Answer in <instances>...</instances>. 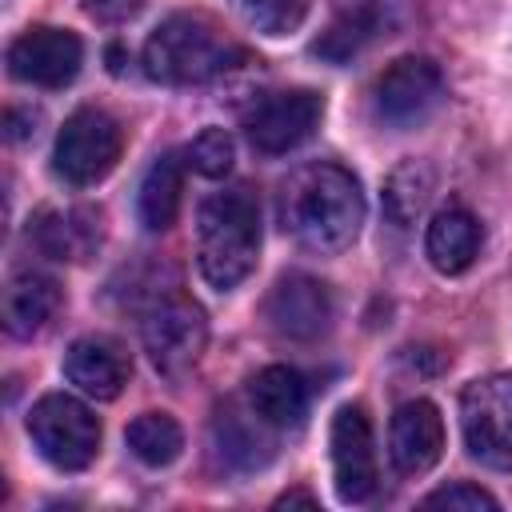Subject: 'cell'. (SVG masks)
<instances>
[{"mask_svg":"<svg viewBox=\"0 0 512 512\" xmlns=\"http://www.w3.org/2000/svg\"><path fill=\"white\" fill-rule=\"evenodd\" d=\"M188 164L200 172V176H228L232 168V136L224 128H204L192 144H188Z\"/></svg>","mask_w":512,"mask_h":512,"instance_id":"obj_25","label":"cell"},{"mask_svg":"<svg viewBox=\"0 0 512 512\" xmlns=\"http://www.w3.org/2000/svg\"><path fill=\"white\" fill-rule=\"evenodd\" d=\"M460 428L472 460L484 468H512V376L496 372L472 380L460 396Z\"/></svg>","mask_w":512,"mask_h":512,"instance_id":"obj_6","label":"cell"},{"mask_svg":"<svg viewBox=\"0 0 512 512\" xmlns=\"http://www.w3.org/2000/svg\"><path fill=\"white\" fill-rule=\"evenodd\" d=\"M392 28H396L392 0H336L332 20L316 36L312 52L328 64H348L352 56H360L372 40L388 36Z\"/></svg>","mask_w":512,"mask_h":512,"instance_id":"obj_12","label":"cell"},{"mask_svg":"<svg viewBox=\"0 0 512 512\" xmlns=\"http://www.w3.org/2000/svg\"><path fill=\"white\" fill-rule=\"evenodd\" d=\"M236 8L264 36H288L308 16V0H236Z\"/></svg>","mask_w":512,"mask_h":512,"instance_id":"obj_24","label":"cell"},{"mask_svg":"<svg viewBox=\"0 0 512 512\" xmlns=\"http://www.w3.org/2000/svg\"><path fill=\"white\" fill-rule=\"evenodd\" d=\"M128 352L108 336H84L64 356V376L92 400H112L128 384Z\"/></svg>","mask_w":512,"mask_h":512,"instance_id":"obj_16","label":"cell"},{"mask_svg":"<svg viewBox=\"0 0 512 512\" xmlns=\"http://www.w3.org/2000/svg\"><path fill=\"white\" fill-rule=\"evenodd\" d=\"M4 124H8V136H12V140H24V136H32V132H36V128H32V124H36V116H32V112H20V108H8Z\"/></svg>","mask_w":512,"mask_h":512,"instance_id":"obj_28","label":"cell"},{"mask_svg":"<svg viewBox=\"0 0 512 512\" xmlns=\"http://www.w3.org/2000/svg\"><path fill=\"white\" fill-rule=\"evenodd\" d=\"M264 420L248 408L240 412L236 404L220 408L216 412V444H220V456L232 464V468H260L268 456H272V440L264 436Z\"/></svg>","mask_w":512,"mask_h":512,"instance_id":"obj_20","label":"cell"},{"mask_svg":"<svg viewBox=\"0 0 512 512\" xmlns=\"http://www.w3.org/2000/svg\"><path fill=\"white\" fill-rule=\"evenodd\" d=\"M424 248H428V260H432L436 272H444V276L464 272L476 260V252H480V224H476V216L468 208H460V204L440 208L432 216V224H428Z\"/></svg>","mask_w":512,"mask_h":512,"instance_id":"obj_18","label":"cell"},{"mask_svg":"<svg viewBox=\"0 0 512 512\" xmlns=\"http://www.w3.org/2000/svg\"><path fill=\"white\" fill-rule=\"evenodd\" d=\"M100 236L96 208H40L28 224V240L52 260H88L100 248Z\"/></svg>","mask_w":512,"mask_h":512,"instance_id":"obj_15","label":"cell"},{"mask_svg":"<svg viewBox=\"0 0 512 512\" xmlns=\"http://www.w3.org/2000/svg\"><path fill=\"white\" fill-rule=\"evenodd\" d=\"M320 116H324V100L308 88L268 92L248 108L244 132H248V144L256 152L280 156V152H292L296 144H304L316 132Z\"/></svg>","mask_w":512,"mask_h":512,"instance_id":"obj_9","label":"cell"},{"mask_svg":"<svg viewBox=\"0 0 512 512\" xmlns=\"http://www.w3.org/2000/svg\"><path fill=\"white\" fill-rule=\"evenodd\" d=\"M144 8V0H84V12L100 24H124Z\"/></svg>","mask_w":512,"mask_h":512,"instance_id":"obj_27","label":"cell"},{"mask_svg":"<svg viewBox=\"0 0 512 512\" xmlns=\"http://www.w3.org/2000/svg\"><path fill=\"white\" fill-rule=\"evenodd\" d=\"M128 448L148 468H164V464H172L180 456L184 432L168 412H144V416H136L128 424Z\"/></svg>","mask_w":512,"mask_h":512,"instance_id":"obj_23","label":"cell"},{"mask_svg":"<svg viewBox=\"0 0 512 512\" xmlns=\"http://www.w3.org/2000/svg\"><path fill=\"white\" fill-rule=\"evenodd\" d=\"M144 352L156 364L160 376L180 380L196 368L204 344H208V320L204 308L180 292L156 296L152 308L144 312Z\"/></svg>","mask_w":512,"mask_h":512,"instance_id":"obj_5","label":"cell"},{"mask_svg":"<svg viewBox=\"0 0 512 512\" xmlns=\"http://www.w3.org/2000/svg\"><path fill=\"white\" fill-rule=\"evenodd\" d=\"M248 408L268 428H296L308 412V384L296 368L272 364L248 380Z\"/></svg>","mask_w":512,"mask_h":512,"instance_id":"obj_17","label":"cell"},{"mask_svg":"<svg viewBox=\"0 0 512 512\" xmlns=\"http://www.w3.org/2000/svg\"><path fill=\"white\" fill-rule=\"evenodd\" d=\"M444 100V72L428 56H400L392 60L372 92L376 116L388 128H416L424 124Z\"/></svg>","mask_w":512,"mask_h":512,"instance_id":"obj_8","label":"cell"},{"mask_svg":"<svg viewBox=\"0 0 512 512\" xmlns=\"http://www.w3.org/2000/svg\"><path fill=\"white\" fill-rule=\"evenodd\" d=\"M388 452L404 476L428 472L444 452V420L432 400H408L388 424Z\"/></svg>","mask_w":512,"mask_h":512,"instance_id":"obj_14","label":"cell"},{"mask_svg":"<svg viewBox=\"0 0 512 512\" xmlns=\"http://www.w3.org/2000/svg\"><path fill=\"white\" fill-rule=\"evenodd\" d=\"M260 256V204L252 188L236 184L200 204V228H196V260L200 276L228 292L256 268Z\"/></svg>","mask_w":512,"mask_h":512,"instance_id":"obj_2","label":"cell"},{"mask_svg":"<svg viewBox=\"0 0 512 512\" xmlns=\"http://www.w3.org/2000/svg\"><path fill=\"white\" fill-rule=\"evenodd\" d=\"M120 148H124V132L104 108H76L56 136V152H52L56 176L68 180L72 188H88L116 168Z\"/></svg>","mask_w":512,"mask_h":512,"instance_id":"obj_7","label":"cell"},{"mask_svg":"<svg viewBox=\"0 0 512 512\" xmlns=\"http://www.w3.org/2000/svg\"><path fill=\"white\" fill-rule=\"evenodd\" d=\"M268 320L288 340H316L332 324V292L316 276L288 272L268 296Z\"/></svg>","mask_w":512,"mask_h":512,"instance_id":"obj_13","label":"cell"},{"mask_svg":"<svg viewBox=\"0 0 512 512\" xmlns=\"http://www.w3.org/2000/svg\"><path fill=\"white\" fill-rule=\"evenodd\" d=\"M80 60H84L80 36L68 32V28H48V24L28 28L8 48V72L24 84H36V88L72 84L76 72H80Z\"/></svg>","mask_w":512,"mask_h":512,"instance_id":"obj_10","label":"cell"},{"mask_svg":"<svg viewBox=\"0 0 512 512\" xmlns=\"http://www.w3.org/2000/svg\"><path fill=\"white\" fill-rule=\"evenodd\" d=\"M332 472L344 504H364L376 492V444L360 404H344L332 416Z\"/></svg>","mask_w":512,"mask_h":512,"instance_id":"obj_11","label":"cell"},{"mask_svg":"<svg viewBox=\"0 0 512 512\" xmlns=\"http://www.w3.org/2000/svg\"><path fill=\"white\" fill-rule=\"evenodd\" d=\"M436 192V172L424 160H404L388 180H384V216L396 228H408L420 220V212L428 208Z\"/></svg>","mask_w":512,"mask_h":512,"instance_id":"obj_22","label":"cell"},{"mask_svg":"<svg viewBox=\"0 0 512 512\" xmlns=\"http://www.w3.org/2000/svg\"><path fill=\"white\" fill-rule=\"evenodd\" d=\"M60 308V284L44 272H16L4 288V328L20 340L36 336Z\"/></svg>","mask_w":512,"mask_h":512,"instance_id":"obj_19","label":"cell"},{"mask_svg":"<svg viewBox=\"0 0 512 512\" xmlns=\"http://www.w3.org/2000/svg\"><path fill=\"white\" fill-rule=\"evenodd\" d=\"M424 508H468V512H480V508H496V496L484 492L480 484H448V488H436L432 496H424Z\"/></svg>","mask_w":512,"mask_h":512,"instance_id":"obj_26","label":"cell"},{"mask_svg":"<svg viewBox=\"0 0 512 512\" xmlns=\"http://www.w3.org/2000/svg\"><path fill=\"white\" fill-rule=\"evenodd\" d=\"M180 156L176 152H164L152 160L148 176L140 180V196H136V212H140V224L148 232H164L172 220H176V208H180Z\"/></svg>","mask_w":512,"mask_h":512,"instance_id":"obj_21","label":"cell"},{"mask_svg":"<svg viewBox=\"0 0 512 512\" xmlns=\"http://www.w3.org/2000/svg\"><path fill=\"white\" fill-rule=\"evenodd\" d=\"M292 504H308V508H316V496H312V492H284V496L276 500V508H292Z\"/></svg>","mask_w":512,"mask_h":512,"instance_id":"obj_29","label":"cell"},{"mask_svg":"<svg viewBox=\"0 0 512 512\" xmlns=\"http://www.w3.org/2000/svg\"><path fill=\"white\" fill-rule=\"evenodd\" d=\"M240 60H248V52L228 44L212 20L192 12L168 16L144 44V72L160 84H204Z\"/></svg>","mask_w":512,"mask_h":512,"instance_id":"obj_3","label":"cell"},{"mask_svg":"<svg viewBox=\"0 0 512 512\" xmlns=\"http://www.w3.org/2000/svg\"><path fill=\"white\" fill-rule=\"evenodd\" d=\"M28 436L40 456L60 472H80L96 460L100 448V420L88 404L64 392H48L28 412Z\"/></svg>","mask_w":512,"mask_h":512,"instance_id":"obj_4","label":"cell"},{"mask_svg":"<svg viewBox=\"0 0 512 512\" xmlns=\"http://www.w3.org/2000/svg\"><path fill=\"white\" fill-rule=\"evenodd\" d=\"M280 224L300 248L336 256L364 224V192L340 164H304L280 188Z\"/></svg>","mask_w":512,"mask_h":512,"instance_id":"obj_1","label":"cell"}]
</instances>
